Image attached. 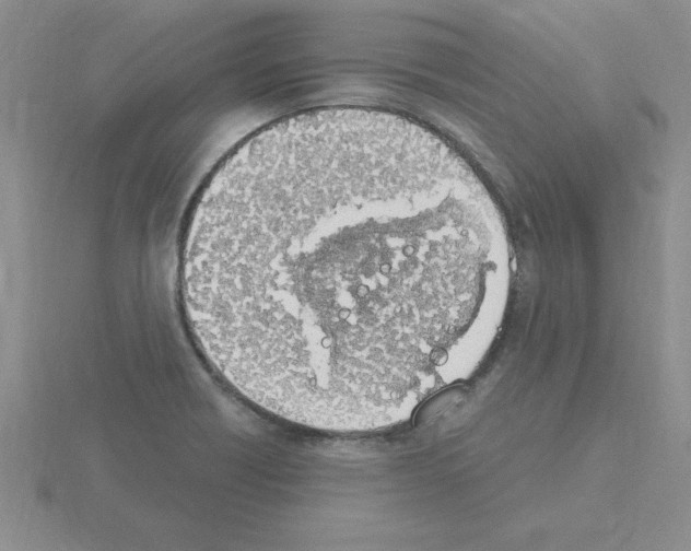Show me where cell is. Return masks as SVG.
<instances>
[{
    "mask_svg": "<svg viewBox=\"0 0 691 551\" xmlns=\"http://www.w3.org/2000/svg\"><path fill=\"white\" fill-rule=\"evenodd\" d=\"M443 223L408 169L330 155L253 173L190 214L179 261L202 349L314 366L387 345L418 317V258Z\"/></svg>",
    "mask_w": 691,
    "mask_h": 551,
    "instance_id": "obj_1",
    "label": "cell"
}]
</instances>
